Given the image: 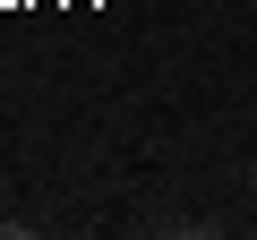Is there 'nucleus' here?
<instances>
[{
  "mask_svg": "<svg viewBox=\"0 0 257 240\" xmlns=\"http://www.w3.org/2000/svg\"><path fill=\"white\" fill-rule=\"evenodd\" d=\"M248 180H257V155H248Z\"/></svg>",
  "mask_w": 257,
  "mask_h": 240,
  "instance_id": "1",
  "label": "nucleus"
}]
</instances>
